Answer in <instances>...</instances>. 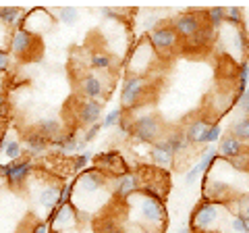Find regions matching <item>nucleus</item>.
<instances>
[{
    "mask_svg": "<svg viewBox=\"0 0 249 233\" xmlns=\"http://www.w3.org/2000/svg\"><path fill=\"white\" fill-rule=\"evenodd\" d=\"M199 175H204V173H201V171H199V167H197V165H196V167H191V169L185 173V183H187V185L196 183V181L199 179Z\"/></svg>",
    "mask_w": 249,
    "mask_h": 233,
    "instance_id": "nucleus-40",
    "label": "nucleus"
},
{
    "mask_svg": "<svg viewBox=\"0 0 249 233\" xmlns=\"http://www.w3.org/2000/svg\"><path fill=\"white\" fill-rule=\"evenodd\" d=\"M31 171H34V162L27 158H19V160H9L6 165L0 167V175L4 177L11 188H19L21 183L27 181Z\"/></svg>",
    "mask_w": 249,
    "mask_h": 233,
    "instance_id": "nucleus-4",
    "label": "nucleus"
},
{
    "mask_svg": "<svg viewBox=\"0 0 249 233\" xmlns=\"http://www.w3.org/2000/svg\"><path fill=\"white\" fill-rule=\"evenodd\" d=\"M100 13H102L104 17H119L123 11L121 9H100Z\"/></svg>",
    "mask_w": 249,
    "mask_h": 233,
    "instance_id": "nucleus-42",
    "label": "nucleus"
},
{
    "mask_svg": "<svg viewBox=\"0 0 249 233\" xmlns=\"http://www.w3.org/2000/svg\"><path fill=\"white\" fill-rule=\"evenodd\" d=\"M227 229L231 233H249V221L241 219L237 214H231L229 221H227Z\"/></svg>",
    "mask_w": 249,
    "mask_h": 233,
    "instance_id": "nucleus-32",
    "label": "nucleus"
},
{
    "mask_svg": "<svg viewBox=\"0 0 249 233\" xmlns=\"http://www.w3.org/2000/svg\"><path fill=\"white\" fill-rule=\"evenodd\" d=\"M9 67H11V52L0 50V71H9Z\"/></svg>",
    "mask_w": 249,
    "mask_h": 233,
    "instance_id": "nucleus-41",
    "label": "nucleus"
},
{
    "mask_svg": "<svg viewBox=\"0 0 249 233\" xmlns=\"http://www.w3.org/2000/svg\"><path fill=\"white\" fill-rule=\"evenodd\" d=\"M6 142H9V136L2 134V137H0V154L4 152V146H6Z\"/></svg>",
    "mask_w": 249,
    "mask_h": 233,
    "instance_id": "nucleus-45",
    "label": "nucleus"
},
{
    "mask_svg": "<svg viewBox=\"0 0 249 233\" xmlns=\"http://www.w3.org/2000/svg\"><path fill=\"white\" fill-rule=\"evenodd\" d=\"M212 36H214V29L210 27L208 23H201L197 34L193 38H189V44L193 46V48H204V46H208L210 42H212Z\"/></svg>",
    "mask_w": 249,
    "mask_h": 233,
    "instance_id": "nucleus-24",
    "label": "nucleus"
},
{
    "mask_svg": "<svg viewBox=\"0 0 249 233\" xmlns=\"http://www.w3.org/2000/svg\"><path fill=\"white\" fill-rule=\"evenodd\" d=\"M102 131V123H93L91 127H88V131H85V136H83V142L85 144H89V142H93L96 139V136Z\"/></svg>",
    "mask_w": 249,
    "mask_h": 233,
    "instance_id": "nucleus-39",
    "label": "nucleus"
},
{
    "mask_svg": "<svg viewBox=\"0 0 249 233\" xmlns=\"http://www.w3.org/2000/svg\"><path fill=\"white\" fill-rule=\"evenodd\" d=\"M25 233H27V231H25Z\"/></svg>",
    "mask_w": 249,
    "mask_h": 233,
    "instance_id": "nucleus-48",
    "label": "nucleus"
},
{
    "mask_svg": "<svg viewBox=\"0 0 249 233\" xmlns=\"http://www.w3.org/2000/svg\"><path fill=\"white\" fill-rule=\"evenodd\" d=\"M224 21L232 23V25H241V21H243V11H241L239 6H229V9H224Z\"/></svg>",
    "mask_w": 249,
    "mask_h": 233,
    "instance_id": "nucleus-36",
    "label": "nucleus"
},
{
    "mask_svg": "<svg viewBox=\"0 0 249 233\" xmlns=\"http://www.w3.org/2000/svg\"><path fill=\"white\" fill-rule=\"evenodd\" d=\"M96 169L98 171H112L116 175H123L127 173V165H124L123 156L116 150H110V152H102L96 156Z\"/></svg>",
    "mask_w": 249,
    "mask_h": 233,
    "instance_id": "nucleus-12",
    "label": "nucleus"
},
{
    "mask_svg": "<svg viewBox=\"0 0 249 233\" xmlns=\"http://www.w3.org/2000/svg\"><path fill=\"white\" fill-rule=\"evenodd\" d=\"M77 17H79V13H77V9H73V6H60L58 9V19L65 23V25H75Z\"/></svg>",
    "mask_w": 249,
    "mask_h": 233,
    "instance_id": "nucleus-33",
    "label": "nucleus"
},
{
    "mask_svg": "<svg viewBox=\"0 0 249 233\" xmlns=\"http://www.w3.org/2000/svg\"><path fill=\"white\" fill-rule=\"evenodd\" d=\"M73 190H75V185H73V183H65V185H60V196H58V206L71 204V200H73ZM58 206H56V208H58Z\"/></svg>",
    "mask_w": 249,
    "mask_h": 233,
    "instance_id": "nucleus-37",
    "label": "nucleus"
},
{
    "mask_svg": "<svg viewBox=\"0 0 249 233\" xmlns=\"http://www.w3.org/2000/svg\"><path fill=\"white\" fill-rule=\"evenodd\" d=\"M206 17H208V25L212 29H218L224 23V9L222 6H212V9L206 11Z\"/></svg>",
    "mask_w": 249,
    "mask_h": 233,
    "instance_id": "nucleus-30",
    "label": "nucleus"
},
{
    "mask_svg": "<svg viewBox=\"0 0 249 233\" xmlns=\"http://www.w3.org/2000/svg\"><path fill=\"white\" fill-rule=\"evenodd\" d=\"M220 137H222V127L218 125V123H212L204 134L199 136V139H197V144H208V146H214V144H218L220 142Z\"/></svg>",
    "mask_w": 249,
    "mask_h": 233,
    "instance_id": "nucleus-26",
    "label": "nucleus"
},
{
    "mask_svg": "<svg viewBox=\"0 0 249 233\" xmlns=\"http://www.w3.org/2000/svg\"><path fill=\"white\" fill-rule=\"evenodd\" d=\"M89 65L93 69H98V71H108V69H112L114 58L108 52H93L89 57Z\"/></svg>",
    "mask_w": 249,
    "mask_h": 233,
    "instance_id": "nucleus-25",
    "label": "nucleus"
},
{
    "mask_svg": "<svg viewBox=\"0 0 249 233\" xmlns=\"http://www.w3.org/2000/svg\"><path fill=\"white\" fill-rule=\"evenodd\" d=\"M135 211H137L139 225H142V227H145V229L152 227L154 231H158V229L164 227V223H166V208H164L162 202L145 198V196L139 194V200L135 202Z\"/></svg>",
    "mask_w": 249,
    "mask_h": 233,
    "instance_id": "nucleus-2",
    "label": "nucleus"
},
{
    "mask_svg": "<svg viewBox=\"0 0 249 233\" xmlns=\"http://www.w3.org/2000/svg\"><path fill=\"white\" fill-rule=\"evenodd\" d=\"M79 85H81V94L88 100H100L104 96V83H102V79L96 77V75H91V73L85 75Z\"/></svg>",
    "mask_w": 249,
    "mask_h": 233,
    "instance_id": "nucleus-14",
    "label": "nucleus"
},
{
    "mask_svg": "<svg viewBox=\"0 0 249 233\" xmlns=\"http://www.w3.org/2000/svg\"><path fill=\"white\" fill-rule=\"evenodd\" d=\"M102 111H104V102L102 100H85L79 108V121L83 125L91 127L93 123H100L102 119Z\"/></svg>",
    "mask_w": 249,
    "mask_h": 233,
    "instance_id": "nucleus-13",
    "label": "nucleus"
},
{
    "mask_svg": "<svg viewBox=\"0 0 249 233\" xmlns=\"http://www.w3.org/2000/svg\"><path fill=\"white\" fill-rule=\"evenodd\" d=\"M216 158H218L216 146H208V148L201 152V158H199V162H197V167H199L201 173H206V171L214 165V160H216Z\"/></svg>",
    "mask_w": 249,
    "mask_h": 233,
    "instance_id": "nucleus-29",
    "label": "nucleus"
},
{
    "mask_svg": "<svg viewBox=\"0 0 249 233\" xmlns=\"http://www.w3.org/2000/svg\"><path fill=\"white\" fill-rule=\"evenodd\" d=\"M247 102H249V85H247V90L243 92V96H239V98H237V106L247 104Z\"/></svg>",
    "mask_w": 249,
    "mask_h": 233,
    "instance_id": "nucleus-44",
    "label": "nucleus"
},
{
    "mask_svg": "<svg viewBox=\"0 0 249 233\" xmlns=\"http://www.w3.org/2000/svg\"><path fill=\"white\" fill-rule=\"evenodd\" d=\"M77 194H83V196H93V194H100L106 185V175L98 169H85L81 171V175L77 177V181L73 183Z\"/></svg>",
    "mask_w": 249,
    "mask_h": 233,
    "instance_id": "nucleus-5",
    "label": "nucleus"
},
{
    "mask_svg": "<svg viewBox=\"0 0 249 233\" xmlns=\"http://www.w3.org/2000/svg\"><path fill=\"white\" fill-rule=\"evenodd\" d=\"M23 23V9L19 6H0V25L6 29H13Z\"/></svg>",
    "mask_w": 249,
    "mask_h": 233,
    "instance_id": "nucleus-17",
    "label": "nucleus"
},
{
    "mask_svg": "<svg viewBox=\"0 0 249 233\" xmlns=\"http://www.w3.org/2000/svg\"><path fill=\"white\" fill-rule=\"evenodd\" d=\"M121 119H123V108H112L110 113H106V116L100 123H102V129H110L114 125H119Z\"/></svg>",
    "mask_w": 249,
    "mask_h": 233,
    "instance_id": "nucleus-34",
    "label": "nucleus"
},
{
    "mask_svg": "<svg viewBox=\"0 0 249 233\" xmlns=\"http://www.w3.org/2000/svg\"><path fill=\"white\" fill-rule=\"evenodd\" d=\"M160 134H162V125L154 115H142L131 123V136H133L137 142L154 144V142H158Z\"/></svg>",
    "mask_w": 249,
    "mask_h": 233,
    "instance_id": "nucleus-3",
    "label": "nucleus"
},
{
    "mask_svg": "<svg viewBox=\"0 0 249 233\" xmlns=\"http://www.w3.org/2000/svg\"><path fill=\"white\" fill-rule=\"evenodd\" d=\"M147 42H150V46L154 50L164 52V50L175 48L177 42H178V36H177V32L170 25H160V27H156L154 32H150V36H147Z\"/></svg>",
    "mask_w": 249,
    "mask_h": 233,
    "instance_id": "nucleus-10",
    "label": "nucleus"
},
{
    "mask_svg": "<svg viewBox=\"0 0 249 233\" xmlns=\"http://www.w3.org/2000/svg\"><path fill=\"white\" fill-rule=\"evenodd\" d=\"M89 160H91V152H79L75 156V160H73V169L75 171H85Z\"/></svg>",
    "mask_w": 249,
    "mask_h": 233,
    "instance_id": "nucleus-38",
    "label": "nucleus"
},
{
    "mask_svg": "<svg viewBox=\"0 0 249 233\" xmlns=\"http://www.w3.org/2000/svg\"><path fill=\"white\" fill-rule=\"evenodd\" d=\"M36 36H31L29 32H25L23 27L19 29H15L13 36H11V40H9V48L11 52L15 54L17 58H29L31 57V52L36 50Z\"/></svg>",
    "mask_w": 249,
    "mask_h": 233,
    "instance_id": "nucleus-7",
    "label": "nucleus"
},
{
    "mask_svg": "<svg viewBox=\"0 0 249 233\" xmlns=\"http://www.w3.org/2000/svg\"><path fill=\"white\" fill-rule=\"evenodd\" d=\"M2 154H4V156H9V160H19L23 156V144L19 142V139L9 137V142H6Z\"/></svg>",
    "mask_w": 249,
    "mask_h": 233,
    "instance_id": "nucleus-31",
    "label": "nucleus"
},
{
    "mask_svg": "<svg viewBox=\"0 0 249 233\" xmlns=\"http://www.w3.org/2000/svg\"><path fill=\"white\" fill-rule=\"evenodd\" d=\"M29 233H48V225L46 223H36L34 229H31Z\"/></svg>",
    "mask_w": 249,
    "mask_h": 233,
    "instance_id": "nucleus-43",
    "label": "nucleus"
},
{
    "mask_svg": "<svg viewBox=\"0 0 249 233\" xmlns=\"http://www.w3.org/2000/svg\"><path fill=\"white\" fill-rule=\"evenodd\" d=\"M36 131L37 134H42L48 142H52L54 137H58L62 136V123L58 119H42V121H37V125H36Z\"/></svg>",
    "mask_w": 249,
    "mask_h": 233,
    "instance_id": "nucleus-19",
    "label": "nucleus"
},
{
    "mask_svg": "<svg viewBox=\"0 0 249 233\" xmlns=\"http://www.w3.org/2000/svg\"><path fill=\"white\" fill-rule=\"evenodd\" d=\"M58 196H60V185L48 183L37 194V202H40L44 208H48V211H54V208L58 206Z\"/></svg>",
    "mask_w": 249,
    "mask_h": 233,
    "instance_id": "nucleus-18",
    "label": "nucleus"
},
{
    "mask_svg": "<svg viewBox=\"0 0 249 233\" xmlns=\"http://www.w3.org/2000/svg\"><path fill=\"white\" fill-rule=\"evenodd\" d=\"M106 233H124V231L119 229V227H114V225H108V231Z\"/></svg>",
    "mask_w": 249,
    "mask_h": 233,
    "instance_id": "nucleus-46",
    "label": "nucleus"
},
{
    "mask_svg": "<svg viewBox=\"0 0 249 233\" xmlns=\"http://www.w3.org/2000/svg\"><path fill=\"white\" fill-rule=\"evenodd\" d=\"M206 196L208 200H212V202H220L229 196V185L224 183V181H216V179H210L206 181Z\"/></svg>",
    "mask_w": 249,
    "mask_h": 233,
    "instance_id": "nucleus-23",
    "label": "nucleus"
},
{
    "mask_svg": "<svg viewBox=\"0 0 249 233\" xmlns=\"http://www.w3.org/2000/svg\"><path fill=\"white\" fill-rule=\"evenodd\" d=\"M147 88V79L143 75H135V73H131L124 77V81H123V92H121V104L124 108H133L137 106L139 102V98H142V94L145 92Z\"/></svg>",
    "mask_w": 249,
    "mask_h": 233,
    "instance_id": "nucleus-6",
    "label": "nucleus"
},
{
    "mask_svg": "<svg viewBox=\"0 0 249 233\" xmlns=\"http://www.w3.org/2000/svg\"><path fill=\"white\" fill-rule=\"evenodd\" d=\"M210 125H212V123H210V119H204V116H201V119L191 121L189 125H187V129L183 131V134H185V139H187V144H197L199 136L204 134V131H206Z\"/></svg>",
    "mask_w": 249,
    "mask_h": 233,
    "instance_id": "nucleus-20",
    "label": "nucleus"
},
{
    "mask_svg": "<svg viewBox=\"0 0 249 233\" xmlns=\"http://www.w3.org/2000/svg\"><path fill=\"white\" fill-rule=\"evenodd\" d=\"M231 134L235 139H239L241 144H249V116H239L231 123Z\"/></svg>",
    "mask_w": 249,
    "mask_h": 233,
    "instance_id": "nucleus-21",
    "label": "nucleus"
},
{
    "mask_svg": "<svg viewBox=\"0 0 249 233\" xmlns=\"http://www.w3.org/2000/svg\"><path fill=\"white\" fill-rule=\"evenodd\" d=\"M152 160L158 167H162V169H166V167L173 165L175 152L170 150V146L166 144V139H158V142H154V146H152Z\"/></svg>",
    "mask_w": 249,
    "mask_h": 233,
    "instance_id": "nucleus-15",
    "label": "nucleus"
},
{
    "mask_svg": "<svg viewBox=\"0 0 249 233\" xmlns=\"http://www.w3.org/2000/svg\"><path fill=\"white\" fill-rule=\"evenodd\" d=\"M168 25L175 29L178 38L189 40V38L196 36L197 29L201 27V17H199V13H183V15H178V17H175Z\"/></svg>",
    "mask_w": 249,
    "mask_h": 233,
    "instance_id": "nucleus-9",
    "label": "nucleus"
},
{
    "mask_svg": "<svg viewBox=\"0 0 249 233\" xmlns=\"http://www.w3.org/2000/svg\"><path fill=\"white\" fill-rule=\"evenodd\" d=\"M139 190H142V183H139V175L137 173H131V171H127V173L123 175H116L114 181H112V192L114 196L119 200H129L133 194H137Z\"/></svg>",
    "mask_w": 249,
    "mask_h": 233,
    "instance_id": "nucleus-8",
    "label": "nucleus"
},
{
    "mask_svg": "<svg viewBox=\"0 0 249 233\" xmlns=\"http://www.w3.org/2000/svg\"><path fill=\"white\" fill-rule=\"evenodd\" d=\"M220 202H212L206 200L196 208V213L191 216V229L197 233H214L222 229V219H220V211H222Z\"/></svg>",
    "mask_w": 249,
    "mask_h": 233,
    "instance_id": "nucleus-1",
    "label": "nucleus"
},
{
    "mask_svg": "<svg viewBox=\"0 0 249 233\" xmlns=\"http://www.w3.org/2000/svg\"><path fill=\"white\" fill-rule=\"evenodd\" d=\"M0 111H2V96H0Z\"/></svg>",
    "mask_w": 249,
    "mask_h": 233,
    "instance_id": "nucleus-47",
    "label": "nucleus"
},
{
    "mask_svg": "<svg viewBox=\"0 0 249 233\" xmlns=\"http://www.w3.org/2000/svg\"><path fill=\"white\" fill-rule=\"evenodd\" d=\"M25 146L31 154H42L50 148V142L42 134H37V131H29L25 136Z\"/></svg>",
    "mask_w": 249,
    "mask_h": 233,
    "instance_id": "nucleus-22",
    "label": "nucleus"
},
{
    "mask_svg": "<svg viewBox=\"0 0 249 233\" xmlns=\"http://www.w3.org/2000/svg\"><path fill=\"white\" fill-rule=\"evenodd\" d=\"M231 208H232V213H235L237 216L249 221V194L235 198V200H232V204H231Z\"/></svg>",
    "mask_w": 249,
    "mask_h": 233,
    "instance_id": "nucleus-28",
    "label": "nucleus"
},
{
    "mask_svg": "<svg viewBox=\"0 0 249 233\" xmlns=\"http://www.w3.org/2000/svg\"><path fill=\"white\" fill-rule=\"evenodd\" d=\"M75 216H77V208L73 204H65V206L54 208L52 214H50V227H52V231L58 233V231L75 227V223H77Z\"/></svg>",
    "mask_w": 249,
    "mask_h": 233,
    "instance_id": "nucleus-11",
    "label": "nucleus"
},
{
    "mask_svg": "<svg viewBox=\"0 0 249 233\" xmlns=\"http://www.w3.org/2000/svg\"><path fill=\"white\" fill-rule=\"evenodd\" d=\"M229 165L235 171H249V152H241L235 158H229Z\"/></svg>",
    "mask_w": 249,
    "mask_h": 233,
    "instance_id": "nucleus-35",
    "label": "nucleus"
},
{
    "mask_svg": "<svg viewBox=\"0 0 249 233\" xmlns=\"http://www.w3.org/2000/svg\"><path fill=\"white\" fill-rule=\"evenodd\" d=\"M164 139H166V144L170 146V150H173L175 154L177 152H183L187 146H189V144H187V139H185L183 131H173V134H168Z\"/></svg>",
    "mask_w": 249,
    "mask_h": 233,
    "instance_id": "nucleus-27",
    "label": "nucleus"
},
{
    "mask_svg": "<svg viewBox=\"0 0 249 233\" xmlns=\"http://www.w3.org/2000/svg\"><path fill=\"white\" fill-rule=\"evenodd\" d=\"M218 156H222V158H235L237 154L243 152V144L239 142V139H235L232 136H222L220 137V142H218Z\"/></svg>",
    "mask_w": 249,
    "mask_h": 233,
    "instance_id": "nucleus-16",
    "label": "nucleus"
}]
</instances>
